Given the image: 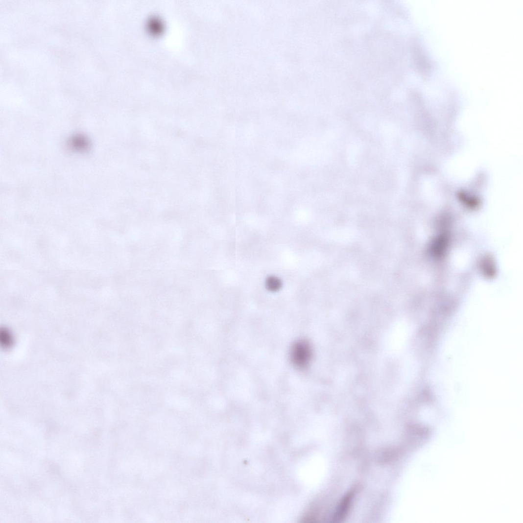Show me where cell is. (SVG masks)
Masks as SVG:
<instances>
[{"label": "cell", "instance_id": "6da1fadb", "mask_svg": "<svg viewBox=\"0 0 523 523\" xmlns=\"http://www.w3.org/2000/svg\"><path fill=\"white\" fill-rule=\"evenodd\" d=\"M311 350L307 342L300 341L296 342L292 348L291 359L295 366L303 368L310 360Z\"/></svg>", "mask_w": 523, "mask_h": 523}, {"label": "cell", "instance_id": "7a4b0ae2", "mask_svg": "<svg viewBox=\"0 0 523 523\" xmlns=\"http://www.w3.org/2000/svg\"><path fill=\"white\" fill-rule=\"evenodd\" d=\"M282 286V282L276 277H269L266 280V287L270 291H278L281 288Z\"/></svg>", "mask_w": 523, "mask_h": 523}]
</instances>
